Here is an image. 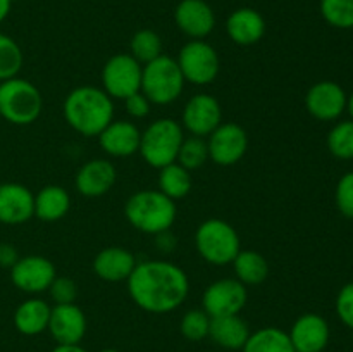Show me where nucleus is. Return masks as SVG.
<instances>
[{
	"label": "nucleus",
	"mask_w": 353,
	"mask_h": 352,
	"mask_svg": "<svg viewBox=\"0 0 353 352\" xmlns=\"http://www.w3.org/2000/svg\"><path fill=\"white\" fill-rule=\"evenodd\" d=\"M126 282L131 300L152 314L172 313L190 293L185 269L169 261L137 262Z\"/></svg>",
	"instance_id": "obj_1"
},
{
	"label": "nucleus",
	"mask_w": 353,
	"mask_h": 352,
	"mask_svg": "<svg viewBox=\"0 0 353 352\" xmlns=\"http://www.w3.org/2000/svg\"><path fill=\"white\" fill-rule=\"evenodd\" d=\"M64 117L83 137H99L114 121V102L103 88L78 86L65 97Z\"/></svg>",
	"instance_id": "obj_2"
},
{
	"label": "nucleus",
	"mask_w": 353,
	"mask_h": 352,
	"mask_svg": "<svg viewBox=\"0 0 353 352\" xmlns=\"http://www.w3.org/2000/svg\"><path fill=\"white\" fill-rule=\"evenodd\" d=\"M128 223L141 233L159 235L169 231L176 221L174 200L169 199L161 190H138L124 206Z\"/></svg>",
	"instance_id": "obj_3"
},
{
	"label": "nucleus",
	"mask_w": 353,
	"mask_h": 352,
	"mask_svg": "<svg viewBox=\"0 0 353 352\" xmlns=\"http://www.w3.org/2000/svg\"><path fill=\"white\" fill-rule=\"evenodd\" d=\"M43 99L37 86L23 78L0 81V116L10 124L26 126L40 117Z\"/></svg>",
	"instance_id": "obj_4"
},
{
	"label": "nucleus",
	"mask_w": 353,
	"mask_h": 352,
	"mask_svg": "<svg viewBox=\"0 0 353 352\" xmlns=\"http://www.w3.org/2000/svg\"><path fill=\"white\" fill-rule=\"evenodd\" d=\"M185 140L183 126L171 117H162L148 124L140 138V155L148 166L162 169L178 159L179 147Z\"/></svg>",
	"instance_id": "obj_5"
},
{
	"label": "nucleus",
	"mask_w": 353,
	"mask_h": 352,
	"mask_svg": "<svg viewBox=\"0 0 353 352\" xmlns=\"http://www.w3.org/2000/svg\"><path fill=\"white\" fill-rule=\"evenodd\" d=\"M238 231L219 217L205 219L195 231V247L200 257L214 266H226L241 251Z\"/></svg>",
	"instance_id": "obj_6"
},
{
	"label": "nucleus",
	"mask_w": 353,
	"mask_h": 352,
	"mask_svg": "<svg viewBox=\"0 0 353 352\" xmlns=\"http://www.w3.org/2000/svg\"><path fill=\"white\" fill-rule=\"evenodd\" d=\"M185 83L178 62L162 54L148 64H143L140 92L150 100V104L168 106L181 95Z\"/></svg>",
	"instance_id": "obj_7"
},
{
	"label": "nucleus",
	"mask_w": 353,
	"mask_h": 352,
	"mask_svg": "<svg viewBox=\"0 0 353 352\" xmlns=\"http://www.w3.org/2000/svg\"><path fill=\"white\" fill-rule=\"evenodd\" d=\"M176 62L181 69L185 81L199 86L210 85L217 78L221 69L216 48L205 40H190L179 50Z\"/></svg>",
	"instance_id": "obj_8"
},
{
	"label": "nucleus",
	"mask_w": 353,
	"mask_h": 352,
	"mask_svg": "<svg viewBox=\"0 0 353 352\" xmlns=\"http://www.w3.org/2000/svg\"><path fill=\"white\" fill-rule=\"evenodd\" d=\"M143 66L131 54L112 55L102 69L103 92L110 99H128L141 88Z\"/></svg>",
	"instance_id": "obj_9"
},
{
	"label": "nucleus",
	"mask_w": 353,
	"mask_h": 352,
	"mask_svg": "<svg viewBox=\"0 0 353 352\" xmlns=\"http://www.w3.org/2000/svg\"><path fill=\"white\" fill-rule=\"evenodd\" d=\"M247 286L236 278H221L210 283L202 297V309L210 317L240 314L247 306Z\"/></svg>",
	"instance_id": "obj_10"
},
{
	"label": "nucleus",
	"mask_w": 353,
	"mask_h": 352,
	"mask_svg": "<svg viewBox=\"0 0 353 352\" xmlns=\"http://www.w3.org/2000/svg\"><path fill=\"white\" fill-rule=\"evenodd\" d=\"M209 159L217 166H233L243 159L248 148V135L240 124L221 123L207 140Z\"/></svg>",
	"instance_id": "obj_11"
},
{
	"label": "nucleus",
	"mask_w": 353,
	"mask_h": 352,
	"mask_svg": "<svg viewBox=\"0 0 353 352\" xmlns=\"http://www.w3.org/2000/svg\"><path fill=\"white\" fill-rule=\"evenodd\" d=\"M55 276V266L43 255H24L10 268V282L26 293L47 292Z\"/></svg>",
	"instance_id": "obj_12"
},
{
	"label": "nucleus",
	"mask_w": 353,
	"mask_h": 352,
	"mask_svg": "<svg viewBox=\"0 0 353 352\" xmlns=\"http://www.w3.org/2000/svg\"><path fill=\"white\" fill-rule=\"evenodd\" d=\"M181 121L183 128L188 130L193 137H209L223 123L221 104L209 93H196L186 102Z\"/></svg>",
	"instance_id": "obj_13"
},
{
	"label": "nucleus",
	"mask_w": 353,
	"mask_h": 352,
	"mask_svg": "<svg viewBox=\"0 0 353 352\" xmlns=\"http://www.w3.org/2000/svg\"><path fill=\"white\" fill-rule=\"evenodd\" d=\"M347 93L338 83L319 81L309 88L305 107L312 117L319 121H333L347 109Z\"/></svg>",
	"instance_id": "obj_14"
},
{
	"label": "nucleus",
	"mask_w": 353,
	"mask_h": 352,
	"mask_svg": "<svg viewBox=\"0 0 353 352\" xmlns=\"http://www.w3.org/2000/svg\"><path fill=\"white\" fill-rule=\"evenodd\" d=\"M48 333L57 345L79 344L86 333V316L76 304H59L52 307Z\"/></svg>",
	"instance_id": "obj_15"
},
{
	"label": "nucleus",
	"mask_w": 353,
	"mask_h": 352,
	"mask_svg": "<svg viewBox=\"0 0 353 352\" xmlns=\"http://www.w3.org/2000/svg\"><path fill=\"white\" fill-rule=\"evenodd\" d=\"M296 352H323L330 344V324L321 314L305 313L288 331Z\"/></svg>",
	"instance_id": "obj_16"
},
{
	"label": "nucleus",
	"mask_w": 353,
	"mask_h": 352,
	"mask_svg": "<svg viewBox=\"0 0 353 352\" xmlns=\"http://www.w3.org/2000/svg\"><path fill=\"white\" fill-rule=\"evenodd\" d=\"M174 21L192 40H203L216 26L214 10L205 0H181L174 10Z\"/></svg>",
	"instance_id": "obj_17"
},
{
	"label": "nucleus",
	"mask_w": 353,
	"mask_h": 352,
	"mask_svg": "<svg viewBox=\"0 0 353 352\" xmlns=\"http://www.w3.org/2000/svg\"><path fill=\"white\" fill-rule=\"evenodd\" d=\"M33 216V192L21 183H0V223L23 224Z\"/></svg>",
	"instance_id": "obj_18"
},
{
	"label": "nucleus",
	"mask_w": 353,
	"mask_h": 352,
	"mask_svg": "<svg viewBox=\"0 0 353 352\" xmlns=\"http://www.w3.org/2000/svg\"><path fill=\"white\" fill-rule=\"evenodd\" d=\"M117 178V171L112 162L107 159H92L85 162L76 173L74 186L81 195L102 197L114 186Z\"/></svg>",
	"instance_id": "obj_19"
},
{
	"label": "nucleus",
	"mask_w": 353,
	"mask_h": 352,
	"mask_svg": "<svg viewBox=\"0 0 353 352\" xmlns=\"http://www.w3.org/2000/svg\"><path fill=\"white\" fill-rule=\"evenodd\" d=\"M141 131L131 121H112L99 135L100 148L112 157H130L140 148Z\"/></svg>",
	"instance_id": "obj_20"
},
{
	"label": "nucleus",
	"mask_w": 353,
	"mask_h": 352,
	"mask_svg": "<svg viewBox=\"0 0 353 352\" xmlns=\"http://www.w3.org/2000/svg\"><path fill=\"white\" fill-rule=\"evenodd\" d=\"M226 33L236 45L248 47L262 40L265 33V21L259 10L252 7H240L226 19Z\"/></svg>",
	"instance_id": "obj_21"
},
{
	"label": "nucleus",
	"mask_w": 353,
	"mask_h": 352,
	"mask_svg": "<svg viewBox=\"0 0 353 352\" xmlns=\"http://www.w3.org/2000/svg\"><path fill=\"white\" fill-rule=\"evenodd\" d=\"M137 266V259L123 247L102 248L93 259V271L100 280L109 283L126 282Z\"/></svg>",
	"instance_id": "obj_22"
},
{
	"label": "nucleus",
	"mask_w": 353,
	"mask_h": 352,
	"mask_svg": "<svg viewBox=\"0 0 353 352\" xmlns=\"http://www.w3.org/2000/svg\"><path fill=\"white\" fill-rule=\"evenodd\" d=\"M250 333L247 321L240 314L210 317L209 338L226 351H241Z\"/></svg>",
	"instance_id": "obj_23"
},
{
	"label": "nucleus",
	"mask_w": 353,
	"mask_h": 352,
	"mask_svg": "<svg viewBox=\"0 0 353 352\" xmlns=\"http://www.w3.org/2000/svg\"><path fill=\"white\" fill-rule=\"evenodd\" d=\"M52 307L47 300L28 299L17 306L14 311V326L19 333L26 337H34L47 331L50 321Z\"/></svg>",
	"instance_id": "obj_24"
},
{
	"label": "nucleus",
	"mask_w": 353,
	"mask_h": 352,
	"mask_svg": "<svg viewBox=\"0 0 353 352\" xmlns=\"http://www.w3.org/2000/svg\"><path fill=\"white\" fill-rule=\"evenodd\" d=\"M71 197L59 185H47L34 195V216L45 223L62 219L69 213Z\"/></svg>",
	"instance_id": "obj_25"
},
{
	"label": "nucleus",
	"mask_w": 353,
	"mask_h": 352,
	"mask_svg": "<svg viewBox=\"0 0 353 352\" xmlns=\"http://www.w3.org/2000/svg\"><path fill=\"white\" fill-rule=\"evenodd\" d=\"M231 264H233L236 280L245 286L261 285L269 275L268 259L255 251H240Z\"/></svg>",
	"instance_id": "obj_26"
},
{
	"label": "nucleus",
	"mask_w": 353,
	"mask_h": 352,
	"mask_svg": "<svg viewBox=\"0 0 353 352\" xmlns=\"http://www.w3.org/2000/svg\"><path fill=\"white\" fill-rule=\"evenodd\" d=\"M243 352H296L290 335L278 326H264L250 333L245 342Z\"/></svg>",
	"instance_id": "obj_27"
},
{
	"label": "nucleus",
	"mask_w": 353,
	"mask_h": 352,
	"mask_svg": "<svg viewBox=\"0 0 353 352\" xmlns=\"http://www.w3.org/2000/svg\"><path fill=\"white\" fill-rule=\"evenodd\" d=\"M159 190L172 200L183 199L192 190L190 171L178 162L164 166L162 169H159Z\"/></svg>",
	"instance_id": "obj_28"
},
{
	"label": "nucleus",
	"mask_w": 353,
	"mask_h": 352,
	"mask_svg": "<svg viewBox=\"0 0 353 352\" xmlns=\"http://www.w3.org/2000/svg\"><path fill=\"white\" fill-rule=\"evenodd\" d=\"M130 50L140 64H148L162 55V40L154 30H140L131 38Z\"/></svg>",
	"instance_id": "obj_29"
},
{
	"label": "nucleus",
	"mask_w": 353,
	"mask_h": 352,
	"mask_svg": "<svg viewBox=\"0 0 353 352\" xmlns=\"http://www.w3.org/2000/svg\"><path fill=\"white\" fill-rule=\"evenodd\" d=\"M23 52L17 41L0 33V81L16 78L23 68Z\"/></svg>",
	"instance_id": "obj_30"
},
{
	"label": "nucleus",
	"mask_w": 353,
	"mask_h": 352,
	"mask_svg": "<svg viewBox=\"0 0 353 352\" xmlns=\"http://www.w3.org/2000/svg\"><path fill=\"white\" fill-rule=\"evenodd\" d=\"M209 159V147H207V141L202 137H190L185 138L179 147L178 159L176 162L181 164L183 168H186L188 171L193 169H199L205 164V161Z\"/></svg>",
	"instance_id": "obj_31"
},
{
	"label": "nucleus",
	"mask_w": 353,
	"mask_h": 352,
	"mask_svg": "<svg viewBox=\"0 0 353 352\" xmlns=\"http://www.w3.org/2000/svg\"><path fill=\"white\" fill-rule=\"evenodd\" d=\"M321 14L331 26L340 30L353 28V0H321Z\"/></svg>",
	"instance_id": "obj_32"
},
{
	"label": "nucleus",
	"mask_w": 353,
	"mask_h": 352,
	"mask_svg": "<svg viewBox=\"0 0 353 352\" xmlns=\"http://www.w3.org/2000/svg\"><path fill=\"white\" fill-rule=\"evenodd\" d=\"M327 148L338 159H353V121H341L327 135Z\"/></svg>",
	"instance_id": "obj_33"
},
{
	"label": "nucleus",
	"mask_w": 353,
	"mask_h": 352,
	"mask_svg": "<svg viewBox=\"0 0 353 352\" xmlns=\"http://www.w3.org/2000/svg\"><path fill=\"white\" fill-rule=\"evenodd\" d=\"M210 316L203 309H192L185 313L179 323L181 335L190 342H200L209 337Z\"/></svg>",
	"instance_id": "obj_34"
},
{
	"label": "nucleus",
	"mask_w": 353,
	"mask_h": 352,
	"mask_svg": "<svg viewBox=\"0 0 353 352\" xmlns=\"http://www.w3.org/2000/svg\"><path fill=\"white\" fill-rule=\"evenodd\" d=\"M47 292L50 293L55 306H59V304H74L76 297H78V285L69 276H55Z\"/></svg>",
	"instance_id": "obj_35"
},
{
	"label": "nucleus",
	"mask_w": 353,
	"mask_h": 352,
	"mask_svg": "<svg viewBox=\"0 0 353 352\" xmlns=\"http://www.w3.org/2000/svg\"><path fill=\"white\" fill-rule=\"evenodd\" d=\"M336 206L348 219H353V171L340 178L336 185Z\"/></svg>",
	"instance_id": "obj_36"
},
{
	"label": "nucleus",
	"mask_w": 353,
	"mask_h": 352,
	"mask_svg": "<svg viewBox=\"0 0 353 352\" xmlns=\"http://www.w3.org/2000/svg\"><path fill=\"white\" fill-rule=\"evenodd\" d=\"M336 314L345 326L353 330V283H347L338 293Z\"/></svg>",
	"instance_id": "obj_37"
},
{
	"label": "nucleus",
	"mask_w": 353,
	"mask_h": 352,
	"mask_svg": "<svg viewBox=\"0 0 353 352\" xmlns=\"http://www.w3.org/2000/svg\"><path fill=\"white\" fill-rule=\"evenodd\" d=\"M124 106H126V113L134 119H143L150 114V100L143 95L141 92L133 93L128 99H124Z\"/></svg>",
	"instance_id": "obj_38"
},
{
	"label": "nucleus",
	"mask_w": 353,
	"mask_h": 352,
	"mask_svg": "<svg viewBox=\"0 0 353 352\" xmlns=\"http://www.w3.org/2000/svg\"><path fill=\"white\" fill-rule=\"evenodd\" d=\"M19 259L17 248L10 244H0V266L2 268H12Z\"/></svg>",
	"instance_id": "obj_39"
},
{
	"label": "nucleus",
	"mask_w": 353,
	"mask_h": 352,
	"mask_svg": "<svg viewBox=\"0 0 353 352\" xmlns=\"http://www.w3.org/2000/svg\"><path fill=\"white\" fill-rule=\"evenodd\" d=\"M52 352H88V351L83 349L79 344H71V345H55V349H52Z\"/></svg>",
	"instance_id": "obj_40"
},
{
	"label": "nucleus",
	"mask_w": 353,
	"mask_h": 352,
	"mask_svg": "<svg viewBox=\"0 0 353 352\" xmlns=\"http://www.w3.org/2000/svg\"><path fill=\"white\" fill-rule=\"evenodd\" d=\"M10 3H12V0H0V23H3L6 17L9 16Z\"/></svg>",
	"instance_id": "obj_41"
},
{
	"label": "nucleus",
	"mask_w": 353,
	"mask_h": 352,
	"mask_svg": "<svg viewBox=\"0 0 353 352\" xmlns=\"http://www.w3.org/2000/svg\"><path fill=\"white\" fill-rule=\"evenodd\" d=\"M347 109H348V114H350V117L353 121V93L350 95V99H347Z\"/></svg>",
	"instance_id": "obj_42"
},
{
	"label": "nucleus",
	"mask_w": 353,
	"mask_h": 352,
	"mask_svg": "<svg viewBox=\"0 0 353 352\" xmlns=\"http://www.w3.org/2000/svg\"><path fill=\"white\" fill-rule=\"evenodd\" d=\"M100 352H119V351H117V349H102Z\"/></svg>",
	"instance_id": "obj_43"
},
{
	"label": "nucleus",
	"mask_w": 353,
	"mask_h": 352,
	"mask_svg": "<svg viewBox=\"0 0 353 352\" xmlns=\"http://www.w3.org/2000/svg\"><path fill=\"white\" fill-rule=\"evenodd\" d=\"M323 352H324V351H323Z\"/></svg>",
	"instance_id": "obj_44"
}]
</instances>
